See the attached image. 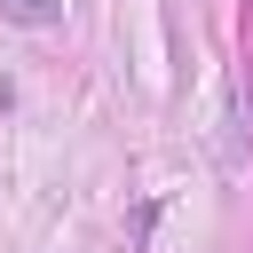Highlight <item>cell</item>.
I'll use <instances>...</instances> for the list:
<instances>
[{
  "instance_id": "obj_1",
  "label": "cell",
  "mask_w": 253,
  "mask_h": 253,
  "mask_svg": "<svg viewBox=\"0 0 253 253\" xmlns=\"http://www.w3.org/2000/svg\"><path fill=\"white\" fill-rule=\"evenodd\" d=\"M0 16H8V24H32V32H47V24H63V0H0Z\"/></svg>"
}]
</instances>
